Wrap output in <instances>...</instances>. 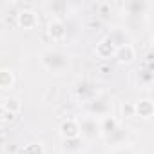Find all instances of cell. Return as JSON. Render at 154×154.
Here are the masks:
<instances>
[{
  "label": "cell",
  "mask_w": 154,
  "mask_h": 154,
  "mask_svg": "<svg viewBox=\"0 0 154 154\" xmlns=\"http://www.w3.org/2000/svg\"><path fill=\"white\" fill-rule=\"evenodd\" d=\"M40 62H42V65H44L47 71H51V72H60V71H63V69L69 65V56L63 54L62 51L49 49V51H44V53H42Z\"/></svg>",
  "instance_id": "cell-1"
},
{
  "label": "cell",
  "mask_w": 154,
  "mask_h": 154,
  "mask_svg": "<svg viewBox=\"0 0 154 154\" xmlns=\"http://www.w3.org/2000/svg\"><path fill=\"white\" fill-rule=\"evenodd\" d=\"M111 111V98L105 94H96L93 100L87 102V112L91 116H107Z\"/></svg>",
  "instance_id": "cell-2"
},
{
  "label": "cell",
  "mask_w": 154,
  "mask_h": 154,
  "mask_svg": "<svg viewBox=\"0 0 154 154\" xmlns=\"http://www.w3.org/2000/svg\"><path fill=\"white\" fill-rule=\"evenodd\" d=\"M74 93H76V96H78L80 100L89 102V100H93L96 96V84L93 80H89V78H82V80L76 82Z\"/></svg>",
  "instance_id": "cell-3"
},
{
  "label": "cell",
  "mask_w": 154,
  "mask_h": 154,
  "mask_svg": "<svg viewBox=\"0 0 154 154\" xmlns=\"http://www.w3.org/2000/svg\"><path fill=\"white\" fill-rule=\"evenodd\" d=\"M80 127V136L82 138H96V134H100V125L96 122V118L93 116H85L82 122H78Z\"/></svg>",
  "instance_id": "cell-4"
},
{
  "label": "cell",
  "mask_w": 154,
  "mask_h": 154,
  "mask_svg": "<svg viewBox=\"0 0 154 154\" xmlns=\"http://www.w3.org/2000/svg\"><path fill=\"white\" fill-rule=\"evenodd\" d=\"M47 35L53 38V40H63L67 36V26L63 20L60 18H53L47 26Z\"/></svg>",
  "instance_id": "cell-5"
},
{
  "label": "cell",
  "mask_w": 154,
  "mask_h": 154,
  "mask_svg": "<svg viewBox=\"0 0 154 154\" xmlns=\"http://www.w3.org/2000/svg\"><path fill=\"white\" fill-rule=\"evenodd\" d=\"M17 20H18V26L24 27V29H33L38 24V17L33 9H22L17 15Z\"/></svg>",
  "instance_id": "cell-6"
},
{
  "label": "cell",
  "mask_w": 154,
  "mask_h": 154,
  "mask_svg": "<svg viewBox=\"0 0 154 154\" xmlns=\"http://www.w3.org/2000/svg\"><path fill=\"white\" fill-rule=\"evenodd\" d=\"M60 134L63 140L67 138H76V136H80V127H78V122L72 120V118H67L60 123Z\"/></svg>",
  "instance_id": "cell-7"
},
{
  "label": "cell",
  "mask_w": 154,
  "mask_h": 154,
  "mask_svg": "<svg viewBox=\"0 0 154 154\" xmlns=\"http://www.w3.org/2000/svg\"><path fill=\"white\" fill-rule=\"evenodd\" d=\"M114 51H116V47L112 45V42H111L107 36H105V38H102V40L96 44V47H94L96 56H98V58H102V60H107V58L114 56Z\"/></svg>",
  "instance_id": "cell-8"
},
{
  "label": "cell",
  "mask_w": 154,
  "mask_h": 154,
  "mask_svg": "<svg viewBox=\"0 0 154 154\" xmlns=\"http://www.w3.org/2000/svg\"><path fill=\"white\" fill-rule=\"evenodd\" d=\"M134 47L131 45V44H125V45H120V47H116V51H114V58H116V62L118 63H131L132 60H134Z\"/></svg>",
  "instance_id": "cell-9"
},
{
  "label": "cell",
  "mask_w": 154,
  "mask_h": 154,
  "mask_svg": "<svg viewBox=\"0 0 154 154\" xmlns=\"http://www.w3.org/2000/svg\"><path fill=\"white\" fill-rule=\"evenodd\" d=\"M152 114H154V103H152L149 98L140 100V102L134 103V116H140V118L147 120V118H150Z\"/></svg>",
  "instance_id": "cell-10"
},
{
  "label": "cell",
  "mask_w": 154,
  "mask_h": 154,
  "mask_svg": "<svg viewBox=\"0 0 154 154\" xmlns=\"http://www.w3.org/2000/svg\"><path fill=\"white\" fill-rule=\"evenodd\" d=\"M136 78H138V84L140 85H145V87H150L152 85V80H154V72H152V67L150 65H145L138 71L136 74Z\"/></svg>",
  "instance_id": "cell-11"
},
{
  "label": "cell",
  "mask_w": 154,
  "mask_h": 154,
  "mask_svg": "<svg viewBox=\"0 0 154 154\" xmlns=\"http://www.w3.org/2000/svg\"><path fill=\"white\" fill-rule=\"evenodd\" d=\"M149 6H150V4H149V2H143V0H131V2L125 4V9H127L129 15L138 17V15H143V11H145Z\"/></svg>",
  "instance_id": "cell-12"
},
{
  "label": "cell",
  "mask_w": 154,
  "mask_h": 154,
  "mask_svg": "<svg viewBox=\"0 0 154 154\" xmlns=\"http://www.w3.org/2000/svg\"><path fill=\"white\" fill-rule=\"evenodd\" d=\"M98 125H100V132H102L103 136H109V134L118 127V122H116V118H114V116L107 114V116H103V118L98 122Z\"/></svg>",
  "instance_id": "cell-13"
},
{
  "label": "cell",
  "mask_w": 154,
  "mask_h": 154,
  "mask_svg": "<svg viewBox=\"0 0 154 154\" xmlns=\"http://www.w3.org/2000/svg\"><path fill=\"white\" fill-rule=\"evenodd\" d=\"M15 85V74L9 69H0V89H11Z\"/></svg>",
  "instance_id": "cell-14"
},
{
  "label": "cell",
  "mask_w": 154,
  "mask_h": 154,
  "mask_svg": "<svg viewBox=\"0 0 154 154\" xmlns=\"http://www.w3.org/2000/svg\"><path fill=\"white\" fill-rule=\"evenodd\" d=\"M62 147L63 150H69V152H76V150H80L84 147V138L82 136H76V138H67L62 141Z\"/></svg>",
  "instance_id": "cell-15"
},
{
  "label": "cell",
  "mask_w": 154,
  "mask_h": 154,
  "mask_svg": "<svg viewBox=\"0 0 154 154\" xmlns=\"http://www.w3.org/2000/svg\"><path fill=\"white\" fill-rule=\"evenodd\" d=\"M107 38L112 42V45H114V47H120V45L129 44L127 35H125V31H122V29H114V31H111V33L107 35Z\"/></svg>",
  "instance_id": "cell-16"
},
{
  "label": "cell",
  "mask_w": 154,
  "mask_h": 154,
  "mask_svg": "<svg viewBox=\"0 0 154 154\" xmlns=\"http://www.w3.org/2000/svg\"><path fill=\"white\" fill-rule=\"evenodd\" d=\"M2 107H4L6 112H9V116H11V114H17V112L22 111V103H20L18 98H6L4 103H2Z\"/></svg>",
  "instance_id": "cell-17"
},
{
  "label": "cell",
  "mask_w": 154,
  "mask_h": 154,
  "mask_svg": "<svg viewBox=\"0 0 154 154\" xmlns=\"http://www.w3.org/2000/svg\"><path fill=\"white\" fill-rule=\"evenodd\" d=\"M125 134H127V132H125V129L118 125V127H116V129H114V131H112V132H111L109 136H105V138L109 140V143L116 145V143H122V141L125 140Z\"/></svg>",
  "instance_id": "cell-18"
},
{
  "label": "cell",
  "mask_w": 154,
  "mask_h": 154,
  "mask_svg": "<svg viewBox=\"0 0 154 154\" xmlns=\"http://www.w3.org/2000/svg\"><path fill=\"white\" fill-rule=\"evenodd\" d=\"M122 114H123L125 118L134 116V102H123V103H122Z\"/></svg>",
  "instance_id": "cell-19"
},
{
  "label": "cell",
  "mask_w": 154,
  "mask_h": 154,
  "mask_svg": "<svg viewBox=\"0 0 154 154\" xmlns=\"http://www.w3.org/2000/svg\"><path fill=\"white\" fill-rule=\"evenodd\" d=\"M24 154H44V150H42V145L31 143V145H27V147L24 149Z\"/></svg>",
  "instance_id": "cell-20"
},
{
  "label": "cell",
  "mask_w": 154,
  "mask_h": 154,
  "mask_svg": "<svg viewBox=\"0 0 154 154\" xmlns=\"http://www.w3.org/2000/svg\"><path fill=\"white\" fill-rule=\"evenodd\" d=\"M96 9H98V13H100L102 17H107L109 11H111V4H109V2H102V4L96 6Z\"/></svg>",
  "instance_id": "cell-21"
},
{
  "label": "cell",
  "mask_w": 154,
  "mask_h": 154,
  "mask_svg": "<svg viewBox=\"0 0 154 154\" xmlns=\"http://www.w3.org/2000/svg\"><path fill=\"white\" fill-rule=\"evenodd\" d=\"M98 71H100L102 74H105V76H107L109 72H112V67H111V65H102V67H100Z\"/></svg>",
  "instance_id": "cell-22"
},
{
  "label": "cell",
  "mask_w": 154,
  "mask_h": 154,
  "mask_svg": "<svg viewBox=\"0 0 154 154\" xmlns=\"http://www.w3.org/2000/svg\"><path fill=\"white\" fill-rule=\"evenodd\" d=\"M116 154H134V152H132L131 149H120V150H118Z\"/></svg>",
  "instance_id": "cell-23"
},
{
  "label": "cell",
  "mask_w": 154,
  "mask_h": 154,
  "mask_svg": "<svg viewBox=\"0 0 154 154\" xmlns=\"http://www.w3.org/2000/svg\"><path fill=\"white\" fill-rule=\"evenodd\" d=\"M4 112H6V111H4V107H2V103H0V118H2V116H4Z\"/></svg>",
  "instance_id": "cell-24"
}]
</instances>
